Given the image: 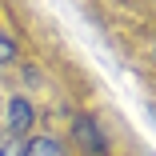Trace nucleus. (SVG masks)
Listing matches in <instances>:
<instances>
[{
  "label": "nucleus",
  "instance_id": "1",
  "mask_svg": "<svg viewBox=\"0 0 156 156\" xmlns=\"http://www.w3.org/2000/svg\"><path fill=\"white\" fill-rule=\"evenodd\" d=\"M72 136L80 140V148H84L88 156H108V140H104L100 124L92 120V116H76V120H72Z\"/></svg>",
  "mask_w": 156,
  "mask_h": 156
},
{
  "label": "nucleus",
  "instance_id": "2",
  "mask_svg": "<svg viewBox=\"0 0 156 156\" xmlns=\"http://www.w3.org/2000/svg\"><path fill=\"white\" fill-rule=\"evenodd\" d=\"M4 108H8V132H12V140H20L28 128H32V104L24 96H12Z\"/></svg>",
  "mask_w": 156,
  "mask_h": 156
},
{
  "label": "nucleus",
  "instance_id": "3",
  "mask_svg": "<svg viewBox=\"0 0 156 156\" xmlns=\"http://www.w3.org/2000/svg\"><path fill=\"white\" fill-rule=\"evenodd\" d=\"M24 156H64V148H60L52 136H32L24 144Z\"/></svg>",
  "mask_w": 156,
  "mask_h": 156
},
{
  "label": "nucleus",
  "instance_id": "4",
  "mask_svg": "<svg viewBox=\"0 0 156 156\" xmlns=\"http://www.w3.org/2000/svg\"><path fill=\"white\" fill-rule=\"evenodd\" d=\"M12 60H16V40H12L8 32H0V68L12 64Z\"/></svg>",
  "mask_w": 156,
  "mask_h": 156
},
{
  "label": "nucleus",
  "instance_id": "5",
  "mask_svg": "<svg viewBox=\"0 0 156 156\" xmlns=\"http://www.w3.org/2000/svg\"><path fill=\"white\" fill-rule=\"evenodd\" d=\"M0 156H24V140H4L0 144Z\"/></svg>",
  "mask_w": 156,
  "mask_h": 156
}]
</instances>
